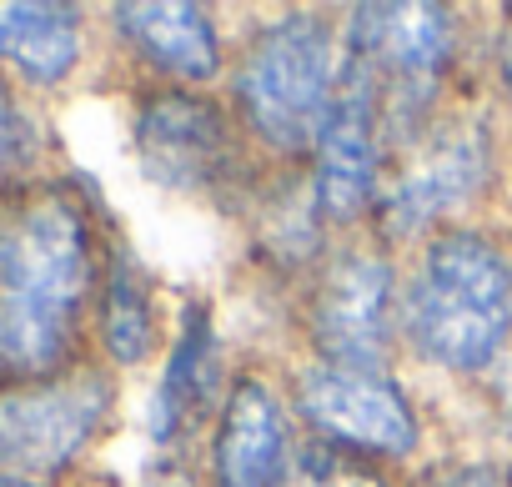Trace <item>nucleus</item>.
Returning <instances> with one entry per match:
<instances>
[{
  "label": "nucleus",
  "mask_w": 512,
  "mask_h": 487,
  "mask_svg": "<svg viewBox=\"0 0 512 487\" xmlns=\"http://www.w3.org/2000/svg\"><path fill=\"white\" fill-rule=\"evenodd\" d=\"M412 487H512V472L507 462L497 457H482V452H462V457H437L427 462Z\"/></svg>",
  "instance_id": "a211bd4d"
},
{
  "label": "nucleus",
  "mask_w": 512,
  "mask_h": 487,
  "mask_svg": "<svg viewBox=\"0 0 512 487\" xmlns=\"http://www.w3.org/2000/svg\"><path fill=\"white\" fill-rule=\"evenodd\" d=\"M342 26L327 11L256 21L226 66V101L267 166H307L342 91Z\"/></svg>",
  "instance_id": "7ed1b4c3"
},
{
  "label": "nucleus",
  "mask_w": 512,
  "mask_h": 487,
  "mask_svg": "<svg viewBox=\"0 0 512 487\" xmlns=\"http://www.w3.org/2000/svg\"><path fill=\"white\" fill-rule=\"evenodd\" d=\"M96 337L106 367H141L161 352V297L131 247L106 241V272L96 292Z\"/></svg>",
  "instance_id": "4468645a"
},
{
  "label": "nucleus",
  "mask_w": 512,
  "mask_h": 487,
  "mask_svg": "<svg viewBox=\"0 0 512 487\" xmlns=\"http://www.w3.org/2000/svg\"><path fill=\"white\" fill-rule=\"evenodd\" d=\"M131 156L156 191L226 211H241L267 171L226 96L161 81H151L131 106Z\"/></svg>",
  "instance_id": "39448f33"
},
{
  "label": "nucleus",
  "mask_w": 512,
  "mask_h": 487,
  "mask_svg": "<svg viewBox=\"0 0 512 487\" xmlns=\"http://www.w3.org/2000/svg\"><path fill=\"white\" fill-rule=\"evenodd\" d=\"M402 352L452 382H482L512 347V241L487 221L412 247L397 297Z\"/></svg>",
  "instance_id": "f03ea898"
},
{
  "label": "nucleus",
  "mask_w": 512,
  "mask_h": 487,
  "mask_svg": "<svg viewBox=\"0 0 512 487\" xmlns=\"http://www.w3.org/2000/svg\"><path fill=\"white\" fill-rule=\"evenodd\" d=\"M342 51L362 61L382 86L387 156L402 136L432 121L452 101V76L462 66V16L432 0L342 11Z\"/></svg>",
  "instance_id": "423d86ee"
},
{
  "label": "nucleus",
  "mask_w": 512,
  "mask_h": 487,
  "mask_svg": "<svg viewBox=\"0 0 512 487\" xmlns=\"http://www.w3.org/2000/svg\"><path fill=\"white\" fill-rule=\"evenodd\" d=\"M292 412L307 437L377 467H402L422 452V407L392 367H342L302 357L287 377Z\"/></svg>",
  "instance_id": "6e6552de"
},
{
  "label": "nucleus",
  "mask_w": 512,
  "mask_h": 487,
  "mask_svg": "<svg viewBox=\"0 0 512 487\" xmlns=\"http://www.w3.org/2000/svg\"><path fill=\"white\" fill-rule=\"evenodd\" d=\"M282 487H402V482L392 477V467L362 462V457L337 452V447H327V442L302 432L297 457H292Z\"/></svg>",
  "instance_id": "dca6fc26"
},
{
  "label": "nucleus",
  "mask_w": 512,
  "mask_h": 487,
  "mask_svg": "<svg viewBox=\"0 0 512 487\" xmlns=\"http://www.w3.org/2000/svg\"><path fill=\"white\" fill-rule=\"evenodd\" d=\"M111 31L161 86L211 91L216 81H226L231 51L211 6H196V0H126V6H111Z\"/></svg>",
  "instance_id": "ddd939ff"
},
{
  "label": "nucleus",
  "mask_w": 512,
  "mask_h": 487,
  "mask_svg": "<svg viewBox=\"0 0 512 487\" xmlns=\"http://www.w3.org/2000/svg\"><path fill=\"white\" fill-rule=\"evenodd\" d=\"M317 206L337 236L367 231L372 206L387 181V116H382V86L377 76L347 56L342 91L327 116V131L307 161Z\"/></svg>",
  "instance_id": "9d476101"
},
{
  "label": "nucleus",
  "mask_w": 512,
  "mask_h": 487,
  "mask_svg": "<svg viewBox=\"0 0 512 487\" xmlns=\"http://www.w3.org/2000/svg\"><path fill=\"white\" fill-rule=\"evenodd\" d=\"M116 417L111 367L76 362L61 377L0 382V472L51 482L71 472Z\"/></svg>",
  "instance_id": "1a4fd4ad"
},
{
  "label": "nucleus",
  "mask_w": 512,
  "mask_h": 487,
  "mask_svg": "<svg viewBox=\"0 0 512 487\" xmlns=\"http://www.w3.org/2000/svg\"><path fill=\"white\" fill-rule=\"evenodd\" d=\"M86 56V16L56 0H6L0 6V61L31 86H61Z\"/></svg>",
  "instance_id": "2eb2a0df"
},
{
  "label": "nucleus",
  "mask_w": 512,
  "mask_h": 487,
  "mask_svg": "<svg viewBox=\"0 0 512 487\" xmlns=\"http://www.w3.org/2000/svg\"><path fill=\"white\" fill-rule=\"evenodd\" d=\"M0 487H51V482H36V477H21V472H0Z\"/></svg>",
  "instance_id": "412c9836"
},
{
  "label": "nucleus",
  "mask_w": 512,
  "mask_h": 487,
  "mask_svg": "<svg viewBox=\"0 0 512 487\" xmlns=\"http://www.w3.org/2000/svg\"><path fill=\"white\" fill-rule=\"evenodd\" d=\"M226 392H231V382H226V352H221L216 312H211V302L196 297V302L181 307L171 347H166L161 372L151 382V402H146L151 447L166 452V457H181L196 432H211Z\"/></svg>",
  "instance_id": "f8f14e48"
},
{
  "label": "nucleus",
  "mask_w": 512,
  "mask_h": 487,
  "mask_svg": "<svg viewBox=\"0 0 512 487\" xmlns=\"http://www.w3.org/2000/svg\"><path fill=\"white\" fill-rule=\"evenodd\" d=\"M106 272L96 211L71 181L0 196V382H41L76 367Z\"/></svg>",
  "instance_id": "f257e3e1"
},
{
  "label": "nucleus",
  "mask_w": 512,
  "mask_h": 487,
  "mask_svg": "<svg viewBox=\"0 0 512 487\" xmlns=\"http://www.w3.org/2000/svg\"><path fill=\"white\" fill-rule=\"evenodd\" d=\"M482 392H487L492 422H497V432H502V442H507V452H512V347H507L502 362L482 377Z\"/></svg>",
  "instance_id": "6ab92c4d"
},
{
  "label": "nucleus",
  "mask_w": 512,
  "mask_h": 487,
  "mask_svg": "<svg viewBox=\"0 0 512 487\" xmlns=\"http://www.w3.org/2000/svg\"><path fill=\"white\" fill-rule=\"evenodd\" d=\"M397 297L402 267L387 241H377L372 231L337 236L322 267L297 292L307 357L342 367H392L402 352Z\"/></svg>",
  "instance_id": "0eeeda50"
},
{
  "label": "nucleus",
  "mask_w": 512,
  "mask_h": 487,
  "mask_svg": "<svg viewBox=\"0 0 512 487\" xmlns=\"http://www.w3.org/2000/svg\"><path fill=\"white\" fill-rule=\"evenodd\" d=\"M502 151L507 126L497 106L447 101L432 121L392 146L367 231L392 252H412L447 226H472L502 181Z\"/></svg>",
  "instance_id": "20e7f679"
},
{
  "label": "nucleus",
  "mask_w": 512,
  "mask_h": 487,
  "mask_svg": "<svg viewBox=\"0 0 512 487\" xmlns=\"http://www.w3.org/2000/svg\"><path fill=\"white\" fill-rule=\"evenodd\" d=\"M507 472H512V457H507Z\"/></svg>",
  "instance_id": "4be33fe9"
},
{
  "label": "nucleus",
  "mask_w": 512,
  "mask_h": 487,
  "mask_svg": "<svg viewBox=\"0 0 512 487\" xmlns=\"http://www.w3.org/2000/svg\"><path fill=\"white\" fill-rule=\"evenodd\" d=\"M36 151H41L36 121H31V111L16 101V86L0 76V196L16 191V181L31 171Z\"/></svg>",
  "instance_id": "f3484780"
},
{
  "label": "nucleus",
  "mask_w": 512,
  "mask_h": 487,
  "mask_svg": "<svg viewBox=\"0 0 512 487\" xmlns=\"http://www.w3.org/2000/svg\"><path fill=\"white\" fill-rule=\"evenodd\" d=\"M302 442V422L282 382L262 372H236L231 392L206 432L211 487H282Z\"/></svg>",
  "instance_id": "9b49d317"
},
{
  "label": "nucleus",
  "mask_w": 512,
  "mask_h": 487,
  "mask_svg": "<svg viewBox=\"0 0 512 487\" xmlns=\"http://www.w3.org/2000/svg\"><path fill=\"white\" fill-rule=\"evenodd\" d=\"M492 81H497V111H502V126L512 141V11H507V26L497 31V46H492Z\"/></svg>",
  "instance_id": "aec40b11"
}]
</instances>
